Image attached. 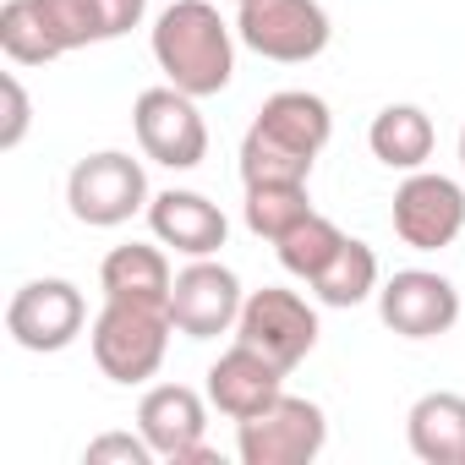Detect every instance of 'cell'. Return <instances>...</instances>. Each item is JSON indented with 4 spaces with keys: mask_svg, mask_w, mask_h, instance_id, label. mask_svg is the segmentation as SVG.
<instances>
[{
    "mask_svg": "<svg viewBox=\"0 0 465 465\" xmlns=\"http://www.w3.org/2000/svg\"><path fill=\"white\" fill-rule=\"evenodd\" d=\"M148 0H6L0 6V50L12 66H50L83 45H110L132 34Z\"/></svg>",
    "mask_w": 465,
    "mask_h": 465,
    "instance_id": "6da1fadb",
    "label": "cell"
},
{
    "mask_svg": "<svg viewBox=\"0 0 465 465\" xmlns=\"http://www.w3.org/2000/svg\"><path fill=\"white\" fill-rule=\"evenodd\" d=\"M334 137V115L318 94L307 88H285L274 99H263L258 121L242 137V186H263V181H307L318 153Z\"/></svg>",
    "mask_w": 465,
    "mask_h": 465,
    "instance_id": "7a4b0ae2",
    "label": "cell"
},
{
    "mask_svg": "<svg viewBox=\"0 0 465 465\" xmlns=\"http://www.w3.org/2000/svg\"><path fill=\"white\" fill-rule=\"evenodd\" d=\"M153 61L170 77V88L213 99L236 77V28L208 0H175L153 23Z\"/></svg>",
    "mask_w": 465,
    "mask_h": 465,
    "instance_id": "3957f363",
    "label": "cell"
},
{
    "mask_svg": "<svg viewBox=\"0 0 465 465\" xmlns=\"http://www.w3.org/2000/svg\"><path fill=\"white\" fill-rule=\"evenodd\" d=\"M170 307H143V302H104L94 318V361L110 383H148L164 367L170 351Z\"/></svg>",
    "mask_w": 465,
    "mask_h": 465,
    "instance_id": "277c9868",
    "label": "cell"
},
{
    "mask_svg": "<svg viewBox=\"0 0 465 465\" xmlns=\"http://www.w3.org/2000/svg\"><path fill=\"white\" fill-rule=\"evenodd\" d=\"M329 12L318 0H242L236 6V39L280 66L318 61L329 50Z\"/></svg>",
    "mask_w": 465,
    "mask_h": 465,
    "instance_id": "5b68a950",
    "label": "cell"
},
{
    "mask_svg": "<svg viewBox=\"0 0 465 465\" xmlns=\"http://www.w3.org/2000/svg\"><path fill=\"white\" fill-rule=\"evenodd\" d=\"M153 197H148V175H143V164L132 159V153H121V148H104V153H88V159H77L72 164V175H66V208H72V219L77 224H88V230H115V224H126L137 208H148Z\"/></svg>",
    "mask_w": 465,
    "mask_h": 465,
    "instance_id": "8992f818",
    "label": "cell"
},
{
    "mask_svg": "<svg viewBox=\"0 0 465 465\" xmlns=\"http://www.w3.org/2000/svg\"><path fill=\"white\" fill-rule=\"evenodd\" d=\"M236 454L247 465H312L329 443V416L318 400L302 394H280L269 400L258 416L236 421Z\"/></svg>",
    "mask_w": 465,
    "mask_h": 465,
    "instance_id": "52a82bcc",
    "label": "cell"
},
{
    "mask_svg": "<svg viewBox=\"0 0 465 465\" xmlns=\"http://www.w3.org/2000/svg\"><path fill=\"white\" fill-rule=\"evenodd\" d=\"M132 126H137V148L164 170H197L208 159V126L197 115V99L170 83L137 94Z\"/></svg>",
    "mask_w": 465,
    "mask_h": 465,
    "instance_id": "ba28073f",
    "label": "cell"
},
{
    "mask_svg": "<svg viewBox=\"0 0 465 465\" xmlns=\"http://www.w3.org/2000/svg\"><path fill=\"white\" fill-rule=\"evenodd\" d=\"M465 230V186L438 170H411L394 192V236L411 252H443Z\"/></svg>",
    "mask_w": 465,
    "mask_h": 465,
    "instance_id": "9c48e42d",
    "label": "cell"
},
{
    "mask_svg": "<svg viewBox=\"0 0 465 465\" xmlns=\"http://www.w3.org/2000/svg\"><path fill=\"white\" fill-rule=\"evenodd\" d=\"M236 340L263 351L274 367H302L318 345V312L296 296V291H280V285H263L242 302V318H236Z\"/></svg>",
    "mask_w": 465,
    "mask_h": 465,
    "instance_id": "30bf717a",
    "label": "cell"
},
{
    "mask_svg": "<svg viewBox=\"0 0 465 465\" xmlns=\"http://www.w3.org/2000/svg\"><path fill=\"white\" fill-rule=\"evenodd\" d=\"M83 323H88V302L72 280H28L6 307V334L34 356L66 351L83 334Z\"/></svg>",
    "mask_w": 465,
    "mask_h": 465,
    "instance_id": "8fae6325",
    "label": "cell"
},
{
    "mask_svg": "<svg viewBox=\"0 0 465 465\" xmlns=\"http://www.w3.org/2000/svg\"><path fill=\"white\" fill-rule=\"evenodd\" d=\"M242 302H247V291H242V280L230 274L224 263L192 258L175 274V285H170V323L186 340H219V334L236 329Z\"/></svg>",
    "mask_w": 465,
    "mask_h": 465,
    "instance_id": "7c38bea8",
    "label": "cell"
},
{
    "mask_svg": "<svg viewBox=\"0 0 465 465\" xmlns=\"http://www.w3.org/2000/svg\"><path fill=\"white\" fill-rule=\"evenodd\" d=\"M378 312L400 340H438L460 323V291L432 269H400L378 285Z\"/></svg>",
    "mask_w": 465,
    "mask_h": 465,
    "instance_id": "4fadbf2b",
    "label": "cell"
},
{
    "mask_svg": "<svg viewBox=\"0 0 465 465\" xmlns=\"http://www.w3.org/2000/svg\"><path fill=\"white\" fill-rule=\"evenodd\" d=\"M137 432H143V438L153 443V454L170 460V465H208V460H213L208 443H203V432H208V405H203V394L186 389V383H159V389H148L143 405H137Z\"/></svg>",
    "mask_w": 465,
    "mask_h": 465,
    "instance_id": "5bb4252c",
    "label": "cell"
},
{
    "mask_svg": "<svg viewBox=\"0 0 465 465\" xmlns=\"http://www.w3.org/2000/svg\"><path fill=\"white\" fill-rule=\"evenodd\" d=\"M285 394V367H274L263 351H252V345H230L213 367H208V405L219 411V416H230V421H247V416H258L269 400H280Z\"/></svg>",
    "mask_w": 465,
    "mask_h": 465,
    "instance_id": "9a60e30c",
    "label": "cell"
},
{
    "mask_svg": "<svg viewBox=\"0 0 465 465\" xmlns=\"http://www.w3.org/2000/svg\"><path fill=\"white\" fill-rule=\"evenodd\" d=\"M148 230H153L159 247H175L181 258H213L230 236V219L203 192H175L170 186L148 203Z\"/></svg>",
    "mask_w": 465,
    "mask_h": 465,
    "instance_id": "2e32d148",
    "label": "cell"
},
{
    "mask_svg": "<svg viewBox=\"0 0 465 465\" xmlns=\"http://www.w3.org/2000/svg\"><path fill=\"white\" fill-rule=\"evenodd\" d=\"M405 438L411 454L427 465H465V394L454 389L421 394L405 416Z\"/></svg>",
    "mask_w": 465,
    "mask_h": 465,
    "instance_id": "e0dca14e",
    "label": "cell"
},
{
    "mask_svg": "<svg viewBox=\"0 0 465 465\" xmlns=\"http://www.w3.org/2000/svg\"><path fill=\"white\" fill-rule=\"evenodd\" d=\"M170 258L148 242H126L99 263V291L104 302H143V307H170Z\"/></svg>",
    "mask_w": 465,
    "mask_h": 465,
    "instance_id": "ac0fdd59",
    "label": "cell"
},
{
    "mask_svg": "<svg viewBox=\"0 0 465 465\" xmlns=\"http://www.w3.org/2000/svg\"><path fill=\"white\" fill-rule=\"evenodd\" d=\"M432 143H438V132H432V115H427L421 104H389V110H378L372 126H367L372 159L389 164V170H405V175H411V170H427Z\"/></svg>",
    "mask_w": 465,
    "mask_h": 465,
    "instance_id": "d6986e66",
    "label": "cell"
},
{
    "mask_svg": "<svg viewBox=\"0 0 465 465\" xmlns=\"http://www.w3.org/2000/svg\"><path fill=\"white\" fill-rule=\"evenodd\" d=\"M312 296L323 307H361L367 296H378V252L356 236L340 242V252L329 258V269L312 280Z\"/></svg>",
    "mask_w": 465,
    "mask_h": 465,
    "instance_id": "ffe728a7",
    "label": "cell"
},
{
    "mask_svg": "<svg viewBox=\"0 0 465 465\" xmlns=\"http://www.w3.org/2000/svg\"><path fill=\"white\" fill-rule=\"evenodd\" d=\"M247 230L263 242H280L285 230H296L307 213H312V197H307V181H263V186H247Z\"/></svg>",
    "mask_w": 465,
    "mask_h": 465,
    "instance_id": "44dd1931",
    "label": "cell"
},
{
    "mask_svg": "<svg viewBox=\"0 0 465 465\" xmlns=\"http://www.w3.org/2000/svg\"><path fill=\"white\" fill-rule=\"evenodd\" d=\"M340 242H345V230L312 208V213H307L296 230H285V236L274 242V252H280L285 274H296V280H307V285H312V280L329 269V258L340 252Z\"/></svg>",
    "mask_w": 465,
    "mask_h": 465,
    "instance_id": "7402d4cb",
    "label": "cell"
},
{
    "mask_svg": "<svg viewBox=\"0 0 465 465\" xmlns=\"http://www.w3.org/2000/svg\"><path fill=\"white\" fill-rule=\"evenodd\" d=\"M159 454H153V443L137 432H99L94 443H88V465H153Z\"/></svg>",
    "mask_w": 465,
    "mask_h": 465,
    "instance_id": "603a6c76",
    "label": "cell"
},
{
    "mask_svg": "<svg viewBox=\"0 0 465 465\" xmlns=\"http://www.w3.org/2000/svg\"><path fill=\"white\" fill-rule=\"evenodd\" d=\"M0 94H6V126H0V148H17L28 137V121H34V104H28V88L17 72L0 77Z\"/></svg>",
    "mask_w": 465,
    "mask_h": 465,
    "instance_id": "cb8c5ba5",
    "label": "cell"
},
{
    "mask_svg": "<svg viewBox=\"0 0 465 465\" xmlns=\"http://www.w3.org/2000/svg\"><path fill=\"white\" fill-rule=\"evenodd\" d=\"M460 164H465V126H460Z\"/></svg>",
    "mask_w": 465,
    "mask_h": 465,
    "instance_id": "d4e9b609",
    "label": "cell"
},
{
    "mask_svg": "<svg viewBox=\"0 0 465 465\" xmlns=\"http://www.w3.org/2000/svg\"><path fill=\"white\" fill-rule=\"evenodd\" d=\"M236 6H242V0H236Z\"/></svg>",
    "mask_w": 465,
    "mask_h": 465,
    "instance_id": "484cf974",
    "label": "cell"
}]
</instances>
